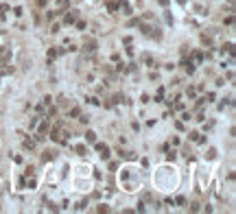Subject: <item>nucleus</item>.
<instances>
[{
    "instance_id": "nucleus-16",
    "label": "nucleus",
    "mask_w": 236,
    "mask_h": 214,
    "mask_svg": "<svg viewBox=\"0 0 236 214\" xmlns=\"http://www.w3.org/2000/svg\"><path fill=\"white\" fill-rule=\"evenodd\" d=\"M120 100H122V94H116V96H114V100H111V103H120Z\"/></svg>"
},
{
    "instance_id": "nucleus-3",
    "label": "nucleus",
    "mask_w": 236,
    "mask_h": 214,
    "mask_svg": "<svg viewBox=\"0 0 236 214\" xmlns=\"http://www.w3.org/2000/svg\"><path fill=\"white\" fill-rule=\"evenodd\" d=\"M83 50H85V53H94V50H96V42H94V39H90V42H85V46H83Z\"/></svg>"
},
{
    "instance_id": "nucleus-20",
    "label": "nucleus",
    "mask_w": 236,
    "mask_h": 214,
    "mask_svg": "<svg viewBox=\"0 0 236 214\" xmlns=\"http://www.w3.org/2000/svg\"><path fill=\"white\" fill-rule=\"evenodd\" d=\"M46 2L48 0H37V7H46Z\"/></svg>"
},
{
    "instance_id": "nucleus-2",
    "label": "nucleus",
    "mask_w": 236,
    "mask_h": 214,
    "mask_svg": "<svg viewBox=\"0 0 236 214\" xmlns=\"http://www.w3.org/2000/svg\"><path fill=\"white\" fill-rule=\"evenodd\" d=\"M57 55H64V48H50V50H48V55H46V59H48V61H53L55 57H57Z\"/></svg>"
},
{
    "instance_id": "nucleus-18",
    "label": "nucleus",
    "mask_w": 236,
    "mask_h": 214,
    "mask_svg": "<svg viewBox=\"0 0 236 214\" xmlns=\"http://www.w3.org/2000/svg\"><path fill=\"white\" fill-rule=\"evenodd\" d=\"M190 140H195V142H197V140H199V133L193 131V133H190Z\"/></svg>"
},
{
    "instance_id": "nucleus-10",
    "label": "nucleus",
    "mask_w": 236,
    "mask_h": 214,
    "mask_svg": "<svg viewBox=\"0 0 236 214\" xmlns=\"http://www.w3.org/2000/svg\"><path fill=\"white\" fill-rule=\"evenodd\" d=\"M140 24V22H138ZM140 31L144 33V35H151V26H147V24H140Z\"/></svg>"
},
{
    "instance_id": "nucleus-13",
    "label": "nucleus",
    "mask_w": 236,
    "mask_h": 214,
    "mask_svg": "<svg viewBox=\"0 0 236 214\" xmlns=\"http://www.w3.org/2000/svg\"><path fill=\"white\" fill-rule=\"evenodd\" d=\"M144 64H147V66H153V59H151V55H144Z\"/></svg>"
},
{
    "instance_id": "nucleus-9",
    "label": "nucleus",
    "mask_w": 236,
    "mask_h": 214,
    "mask_svg": "<svg viewBox=\"0 0 236 214\" xmlns=\"http://www.w3.org/2000/svg\"><path fill=\"white\" fill-rule=\"evenodd\" d=\"M85 140H88V142H96V133H94V131H88V133H85Z\"/></svg>"
},
{
    "instance_id": "nucleus-21",
    "label": "nucleus",
    "mask_w": 236,
    "mask_h": 214,
    "mask_svg": "<svg viewBox=\"0 0 236 214\" xmlns=\"http://www.w3.org/2000/svg\"><path fill=\"white\" fill-rule=\"evenodd\" d=\"M157 2H160L162 7H168V0H157Z\"/></svg>"
},
{
    "instance_id": "nucleus-7",
    "label": "nucleus",
    "mask_w": 236,
    "mask_h": 214,
    "mask_svg": "<svg viewBox=\"0 0 236 214\" xmlns=\"http://www.w3.org/2000/svg\"><path fill=\"white\" fill-rule=\"evenodd\" d=\"M79 114H81V109H79V107H72V109L68 111V116H70V118H79Z\"/></svg>"
},
{
    "instance_id": "nucleus-6",
    "label": "nucleus",
    "mask_w": 236,
    "mask_h": 214,
    "mask_svg": "<svg viewBox=\"0 0 236 214\" xmlns=\"http://www.w3.org/2000/svg\"><path fill=\"white\" fill-rule=\"evenodd\" d=\"M24 149H26V151H33V149H35V142L29 140V138H24Z\"/></svg>"
},
{
    "instance_id": "nucleus-1",
    "label": "nucleus",
    "mask_w": 236,
    "mask_h": 214,
    "mask_svg": "<svg viewBox=\"0 0 236 214\" xmlns=\"http://www.w3.org/2000/svg\"><path fill=\"white\" fill-rule=\"evenodd\" d=\"M94 146H96V151H101V157H103V160H109V149H107V144L96 142Z\"/></svg>"
},
{
    "instance_id": "nucleus-4",
    "label": "nucleus",
    "mask_w": 236,
    "mask_h": 214,
    "mask_svg": "<svg viewBox=\"0 0 236 214\" xmlns=\"http://www.w3.org/2000/svg\"><path fill=\"white\" fill-rule=\"evenodd\" d=\"M118 7L125 11V15H131V7H129V2H127V0H120V2H118Z\"/></svg>"
},
{
    "instance_id": "nucleus-12",
    "label": "nucleus",
    "mask_w": 236,
    "mask_h": 214,
    "mask_svg": "<svg viewBox=\"0 0 236 214\" xmlns=\"http://www.w3.org/2000/svg\"><path fill=\"white\" fill-rule=\"evenodd\" d=\"M50 103H53V98H50V96H44V100H42V105H44V107H48Z\"/></svg>"
},
{
    "instance_id": "nucleus-5",
    "label": "nucleus",
    "mask_w": 236,
    "mask_h": 214,
    "mask_svg": "<svg viewBox=\"0 0 236 214\" xmlns=\"http://www.w3.org/2000/svg\"><path fill=\"white\" fill-rule=\"evenodd\" d=\"M77 13H79V11H70V13L66 15V24H72V22L77 20Z\"/></svg>"
},
{
    "instance_id": "nucleus-14",
    "label": "nucleus",
    "mask_w": 236,
    "mask_h": 214,
    "mask_svg": "<svg viewBox=\"0 0 236 214\" xmlns=\"http://www.w3.org/2000/svg\"><path fill=\"white\" fill-rule=\"evenodd\" d=\"M46 127H48V125H46V122H42V125H39V127H37V129H39V133H46Z\"/></svg>"
},
{
    "instance_id": "nucleus-19",
    "label": "nucleus",
    "mask_w": 236,
    "mask_h": 214,
    "mask_svg": "<svg viewBox=\"0 0 236 214\" xmlns=\"http://www.w3.org/2000/svg\"><path fill=\"white\" fill-rule=\"evenodd\" d=\"M44 160H46V162L48 160H55V153H46V155H44Z\"/></svg>"
},
{
    "instance_id": "nucleus-11",
    "label": "nucleus",
    "mask_w": 236,
    "mask_h": 214,
    "mask_svg": "<svg viewBox=\"0 0 236 214\" xmlns=\"http://www.w3.org/2000/svg\"><path fill=\"white\" fill-rule=\"evenodd\" d=\"M107 9L114 13V11H118V4H116V2H107Z\"/></svg>"
},
{
    "instance_id": "nucleus-8",
    "label": "nucleus",
    "mask_w": 236,
    "mask_h": 214,
    "mask_svg": "<svg viewBox=\"0 0 236 214\" xmlns=\"http://www.w3.org/2000/svg\"><path fill=\"white\" fill-rule=\"evenodd\" d=\"M75 151H77L79 155H85V153H88V149H85L83 144H77V146H75Z\"/></svg>"
},
{
    "instance_id": "nucleus-15",
    "label": "nucleus",
    "mask_w": 236,
    "mask_h": 214,
    "mask_svg": "<svg viewBox=\"0 0 236 214\" xmlns=\"http://www.w3.org/2000/svg\"><path fill=\"white\" fill-rule=\"evenodd\" d=\"M88 100H90V103H92V105H101V100H98L96 96H92V98H88Z\"/></svg>"
},
{
    "instance_id": "nucleus-17",
    "label": "nucleus",
    "mask_w": 236,
    "mask_h": 214,
    "mask_svg": "<svg viewBox=\"0 0 236 214\" xmlns=\"http://www.w3.org/2000/svg\"><path fill=\"white\" fill-rule=\"evenodd\" d=\"M195 96H197V92H195L193 87H190V90H188V98H195Z\"/></svg>"
}]
</instances>
